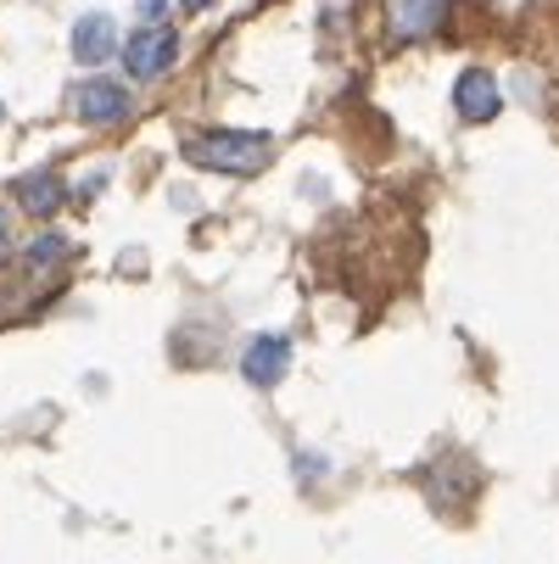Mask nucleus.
Returning a JSON list of instances; mask_svg holds the SVG:
<instances>
[{
  "label": "nucleus",
  "mask_w": 559,
  "mask_h": 564,
  "mask_svg": "<svg viewBox=\"0 0 559 564\" xmlns=\"http://www.w3.org/2000/svg\"><path fill=\"white\" fill-rule=\"evenodd\" d=\"M185 156L196 169H218V174H258L275 156V140L269 134H202L185 145Z\"/></svg>",
  "instance_id": "1"
},
{
  "label": "nucleus",
  "mask_w": 559,
  "mask_h": 564,
  "mask_svg": "<svg viewBox=\"0 0 559 564\" xmlns=\"http://www.w3.org/2000/svg\"><path fill=\"white\" fill-rule=\"evenodd\" d=\"M180 56V40H174V29H163V23H151V29H140L129 45H123V62H129V73L135 78H157V73H169V62Z\"/></svg>",
  "instance_id": "2"
},
{
  "label": "nucleus",
  "mask_w": 559,
  "mask_h": 564,
  "mask_svg": "<svg viewBox=\"0 0 559 564\" xmlns=\"http://www.w3.org/2000/svg\"><path fill=\"white\" fill-rule=\"evenodd\" d=\"M453 107H459V118L464 123H487V118H498V78L487 73V67H470L459 85H453Z\"/></svg>",
  "instance_id": "3"
},
{
  "label": "nucleus",
  "mask_w": 559,
  "mask_h": 564,
  "mask_svg": "<svg viewBox=\"0 0 559 564\" xmlns=\"http://www.w3.org/2000/svg\"><path fill=\"white\" fill-rule=\"evenodd\" d=\"M73 112L85 118V123H123L129 118V96L118 85H107V78H96V85H78Z\"/></svg>",
  "instance_id": "4"
},
{
  "label": "nucleus",
  "mask_w": 559,
  "mask_h": 564,
  "mask_svg": "<svg viewBox=\"0 0 559 564\" xmlns=\"http://www.w3.org/2000/svg\"><path fill=\"white\" fill-rule=\"evenodd\" d=\"M286 364H291V341L286 336H258L252 347H247V380L252 386H275L280 375H286Z\"/></svg>",
  "instance_id": "5"
},
{
  "label": "nucleus",
  "mask_w": 559,
  "mask_h": 564,
  "mask_svg": "<svg viewBox=\"0 0 559 564\" xmlns=\"http://www.w3.org/2000/svg\"><path fill=\"white\" fill-rule=\"evenodd\" d=\"M112 45H118V34H112V18H85V23L73 29V56L85 62V67L107 62V56H112Z\"/></svg>",
  "instance_id": "6"
},
{
  "label": "nucleus",
  "mask_w": 559,
  "mask_h": 564,
  "mask_svg": "<svg viewBox=\"0 0 559 564\" xmlns=\"http://www.w3.org/2000/svg\"><path fill=\"white\" fill-rule=\"evenodd\" d=\"M18 202L34 213V218H51L62 207V180L56 174H23L18 180Z\"/></svg>",
  "instance_id": "7"
},
{
  "label": "nucleus",
  "mask_w": 559,
  "mask_h": 564,
  "mask_svg": "<svg viewBox=\"0 0 559 564\" xmlns=\"http://www.w3.org/2000/svg\"><path fill=\"white\" fill-rule=\"evenodd\" d=\"M442 12V0H391V23L404 29V34H420L431 29V18Z\"/></svg>",
  "instance_id": "8"
},
{
  "label": "nucleus",
  "mask_w": 559,
  "mask_h": 564,
  "mask_svg": "<svg viewBox=\"0 0 559 564\" xmlns=\"http://www.w3.org/2000/svg\"><path fill=\"white\" fill-rule=\"evenodd\" d=\"M56 258H62V240L56 235H40L34 247H29V263H56Z\"/></svg>",
  "instance_id": "9"
},
{
  "label": "nucleus",
  "mask_w": 559,
  "mask_h": 564,
  "mask_svg": "<svg viewBox=\"0 0 559 564\" xmlns=\"http://www.w3.org/2000/svg\"><path fill=\"white\" fill-rule=\"evenodd\" d=\"M180 7H185V12H202V7H213V0H180Z\"/></svg>",
  "instance_id": "10"
},
{
  "label": "nucleus",
  "mask_w": 559,
  "mask_h": 564,
  "mask_svg": "<svg viewBox=\"0 0 559 564\" xmlns=\"http://www.w3.org/2000/svg\"><path fill=\"white\" fill-rule=\"evenodd\" d=\"M0 252H7V218H0Z\"/></svg>",
  "instance_id": "11"
}]
</instances>
